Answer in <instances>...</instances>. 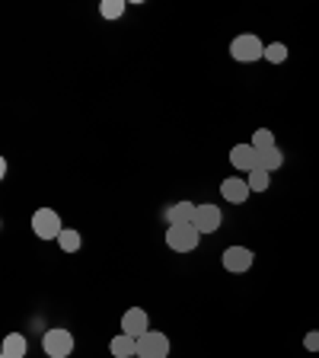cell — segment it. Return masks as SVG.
I'll list each match as a JSON object with an SVG mask.
<instances>
[{"label": "cell", "mask_w": 319, "mask_h": 358, "mask_svg": "<svg viewBox=\"0 0 319 358\" xmlns=\"http://www.w3.org/2000/svg\"><path fill=\"white\" fill-rule=\"evenodd\" d=\"M195 211H198L195 201H176V205L166 211V221L170 224H195Z\"/></svg>", "instance_id": "obj_13"}, {"label": "cell", "mask_w": 319, "mask_h": 358, "mask_svg": "<svg viewBox=\"0 0 319 358\" xmlns=\"http://www.w3.org/2000/svg\"><path fill=\"white\" fill-rule=\"evenodd\" d=\"M99 13H103V20H121L125 16V0H103Z\"/></svg>", "instance_id": "obj_17"}, {"label": "cell", "mask_w": 319, "mask_h": 358, "mask_svg": "<svg viewBox=\"0 0 319 358\" xmlns=\"http://www.w3.org/2000/svg\"><path fill=\"white\" fill-rule=\"evenodd\" d=\"M259 166H262V170H268V173L281 170V166H284V154H281V148H272V150H265V154L259 157Z\"/></svg>", "instance_id": "obj_14"}, {"label": "cell", "mask_w": 319, "mask_h": 358, "mask_svg": "<svg viewBox=\"0 0 319 358\" xmlns=\"http://www.w3.org/2000/svg\"><path fill=\"white\" fill-rule=\"evenodd\" d=\"M29 352V343L22 333H7L3 336V349H0V358H26Z\"/></svg>", "instance_id": "obj_11"}, {"label": "cell", "mask_w": 319, "mask_h": 358, "mask_svg": "<svg viewBox=\"0 0 319 358\" xmlns=\"http://www.w3.org/2000/svg\"><path fill=\"white\" fill-rule=\"evenodd\" d=\"M304 349L306 352H319V329H310V333L304 336Z\"/></svg>", "instance_id": "obj_20"}, {"label": "cell", "mask_w": 319, "mask_h": 358, "mask_svg": "<svg viewBox=\"0 0 319 358\" xmlns=\"http://www.w3.org/2000/svg\"><path fill=\"white\" fill-rule=\"evenodd\" d=\"M221 224H223L221 208L211 205V201H201L198 211H195V227H198L201 234H214V231H221Z\"/></svg>", "instance_id": "obj_8"}, {"label": "cell", "mask_w": 319, "mask_h": 358, "mask_svg": "<svg viewBox=\"0 0 319 358\" xmlns=\"http://www.w3.org/2000/svg\"><path fill=\"white\" fill-rule=\"evenodd\" d=\"M150 329V317L144 307H128L125 313H121V333L134 336V339H141L144 333Z\"/></svg>", "instance_id": "obj_7"}, {"label": "cell", "mask_w": 319, "mask_h": 358, "mask_svg": "<svg viewBox=\"0 0 319 358\" xmlns=\"http://www.w3.org/2000/svg\"><path fill=\"white\" fill-rule=\"evenodd\" d=\"M170 355V339L156 329H147V333L138 339V358H166Z\"/></svg>", "instance_id": "obj_6"}, {"label": "cell", "mask_w": 319, "mask_h": 358, "mask_svg": "<svg viewBox=\"0 0 319 358\" xmlns=\"http://www.w3.org/2000/svg\"><path fill=\"white\" fill-rule=\"evenodd\" d=\"M58 243H61V250H64V253H77V250H80V231H74V227H64V231H61V237H58Z\"/></svg>", "instance_id": "obj_15"}, {"label": "cell", "mask_w": 319, "mask_h": 358, "mask_svg": "<svg viewBox=\"0 0 319 358\" xmlns=\"http://www.w3.org/2000/svg\"><path fill=\"white\" fill-rule=\"evenodd\" d=\"M221 262H223V268H227V272L239 275V272H249V268H253L255 253L249 250V246H227V250H223V256H221Z\"/></svg>", "instance_id": "obj_5"}, {"label": "cell", "mask_w": 319, "mask_h": 358, "mask_svg": "<svg viewBox=\"0 0 319 358\" xmlns=\"http://www.w3.org/2000/svg\"><path fill=\"white\" fill-rule=\"evenodd\" d=\"M265 61H272V64H284V61H288V45L284 42L265 45Z\"/></svg>", "instance_id": "obj_19"}, {"label": "cell", "mask_w": 319, "mask_h": 358, "mask_svg": "<svg viewBox=\"0 0 319 358\" xmlns=\"http://www.w3.org/2000/svg\"><path fill=\"white\" fill-rule=\"evenodd\" d=\"M61 231H64V224H61L58 211L38 208L36 215H32V234H36L38 240H58Z\"/></svg>", "instance_id": "obj_4"}, {"label": "cell", "mask_w": 319, "mask_h": 358, "mask_svg": "<svg viewBox=\"0 0 319 358\" xmlns=\"http://www.w3.org/2000/svg\"><path fill=\"white\" fill-rule=\"evenodd\" d=\"M109 352H112V358H138V339L128 333H119L109 343Z\"/></svg>", "instance_id": "obj_12"}, {"label": "cell", "mask_w": 319, "mask_h": 358, "mask_svg": "<svg viewBox=\"0 0 319 358\" xmlns=\"http://www.w3.org/2000/svg\"><path fill=\"white\" fill-rule=\"evenodd\" d=\"M230 55H233V61H239V64H253V61L265 58V45H262L259 36L246 32V36H237L230 42Z\"/></svg>", "instance_id": "obj_2"}, {"label": "cell", "mask_w": 319, "mask_h": 358, "mask_svg": "<svg viewBox=\"0 0 319 358\" xmlns=\"http://www.w3.org/2000/svg\"><path fill=\"white\" fill-rule=\"evenodd\" d=\"M74 333H67V329L54 327L48 329V333H42V349L48 358H71V352H74Z\"/></svg>", "instance_id": "obj_3"}, {"label": "cell", "mask_w": 319, "mask_h": 358, "mask_svg": "<svg viewBox=\"0 0 319 358\" xmlns=\"http://www.w3.org/2000/svg\"><path fill=\"white\" fill-rule=\"evenodd\" d=\"M249 182L246 179H237V176H227L221 182V195H223V201H230V205H243L246 199H249Z\"/></svg>", "instance_id": "obj_9"}, {"label": "cell", "mask_w": 319, "mask_h": 358, "mask_svg": "<svg viewBox=\"0 0 319 358\" xmlns=\"http://www.w3.org/2000/svg\"><path fill=\"white\" fill-rule=\"evenodd\" d=\"M259 150L253 148V144H237V148L230 150V164L237 166V170H243V173H253L255 166H259Z\"/></svg>", "instance_id": "obj_10"}, {"label": "cell", "mask_w": 319, "mask_h": 358, "mask_svg": "<svg viewBox=\"0 0 319 358\" xmlns=\"http://www.w3.org/2000/svg\"><path fill=\"white\" fill-rule=\"evenodd\" d=\"M246 182H249V189H253V192H265L268 182H272V173L262 170V166H255V170L249 173V179H246Z\"/></svg>", "instance_id": "obj_18"}, {"label": "cell", "mask_w": 319, "mask_h": 358, "mask_svg": "<svg viewBox=\"0 0 319 358\" xmlns=\"http://www.w3.org/2000/svg\"><path fill=\"white\" fill-rule=\"evenodd\" d=\"M249 144H253V148L259 150V154H265V150L278 148V144H275V134L268 131V128H259V131L253 134V141H249Z\"/></svg>", "instance_id": "obj_16"}, {"label": "cell", "mask_w": 319, "mask_h": 358, "mask_svg": "<svg viewBox=\"0 0 319 358\" xmlns=\"http://www.w3.org/2000/svg\"><path fill=\"white\" fill-rule=\"evenodd\" d=\"M201 237H205V234H201L195 224H170L166 246H170L172 253H192V250H198Z\"/></svg>", "instance_id": "obj_1"}]
</instances>
